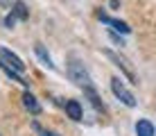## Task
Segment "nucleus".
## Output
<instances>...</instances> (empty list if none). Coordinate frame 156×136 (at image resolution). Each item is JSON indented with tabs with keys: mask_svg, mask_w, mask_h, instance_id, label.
Instances as JSON below:
<instances>
[{
	"mask_svg": "<svg viewBox=\"0 0 156 136\" xmlns=\"http://www.w3.org/2000/svg\"><path fill=\"white\" fill-rule=\"evenodd\" d=\"M66 75H68V79L73 82V84H77L79 89H84V86H93V79H90V75H88V70L84 68V64L82 61H77V59H70L68 61V66H66Z\"/></svg>",
	"mask_w": 156,
	"mask_h": 136,
	"instance_id": "nucleus-1",
	"label": "nucleus"
},
{
	"mask_svg": "<svg viewBox=\"0 0 156 136\" xmlns=\"http://www.w3.org/2000/svg\"><path fill=\"white\" fill-rule=\"evenodd\" d=\"M104 54L111 59V61H113V66H118V68L122 70V73H125V77L131 82V84H138V75H136V70L131 68V64H129V59H127V57H122V54H120V52H115V50H109V48L104 50Z\"/></svg>",
	"mask_w": 156,
	"mask_h": 136,
	"instance_id": "nucleus-2",
	"label": "nucleus"
},
{
	"mask_svg": "<svg viewBox=\"0 0 156 136\" xmlns=\"http://www.w3.org/2000/svg\"><path fill=\"white\" fill-rule=\"evenodd\" d=\"M111 91H113V95L122 102V105H127V107H136L138 105L133 93L125 86V82H122L120 77H111Z\"/></svg>",
	"mask_w": 156,
	"mask_h": 136,
	"instance_id": "nucleus-3",
	"label": "nucleus"
},
{
	"mask_svg": "<svg viewBox=\"0 0 156 136\" xmlns=\"http://www.w3.org/2000/svg\"><path fill=\"white\" fill-rule=\"evenodd\" d=\"M95 16H98V20H102L104 25H109L111 30L120 32V34H129V32H131L129 23H125V20H120V18H113V16H109L104 9H98V12H95Z\"/></svg>",
	"mask_w": 156,
	"mask_h": 136,
	"instance_id": "nucleus-4",
	"label": "nucleus"
},
{
	"mask_svg": "<svg viewBox=\"0 0 156 136\" xmlns=\"http://www.w3.org/2000/svg\"><path fill=\"white\" fill-rule=\"evenodd\" d=\"M0 61H5L7 66H12L16 73H20V75L25 73V64H23V59H20L16 52H12L9 48H5V46H0Z\"/></svg>",
	"mask_w": 156,
	"mask_h": 136,
	"instance_id": "nucleus-5",
	"label": "nucleus"
},
{
	"mask_svg": "<svg viewBox=\"0 0 156 136\" xmlns=\"http://www.w3.org/2000/svg\"><path fill=\"white\" fill-rule=\"evenodd\" d=\"M63 111H66V116L70 118V120H75V123L84 120V111H82L79 100H66L63 102Z\"/></svg>",
	"mask_w": 156,
	"mask_h": 136,
	"instance_id": "nucleus-6",
	"label": "nucleus"
},
{
	"mask_svg": "<svg viewBox=\"0 0 156 136\" xmlns=\"http://www.w3.org/2000/svg\"><path fill=\"white\" fill-rule=\"evenodd\" d=\"M23 107L27 109L32 116H39V113H41V105H39V100H36V97L32 95L30 91H25V93H23Z\"/></svg>",
	"mask_w": 156,
	"mask_h": 136,
	"instance_id": "nucleus-7",
	"label": "nucleus"
},
{
	"mask_svg": "<svg viewBox=\"0 0 156 136\" xmlns=\"http://www.w3.org/2000/svg\"><path fill=\"white\" fill-rule=\"evenodd\" d=\"M12 14L16 16V20H27L30 18V9L23 0H14L12 2Z\"/></svg>",
	"mask_w": 156,
	"mask_h": 136,
	"instance_id": "nucleus-8",
	"label": "nucleus"
},
{
	"mask_svg": "<svg viewBox=\"0 0 156 136\" xmlns=\"http://www.w3.org/2000/svg\"><path fill=\"white\" fill-rule=\"evenodd\" d=\"M84 95L88 97V102L98 109V111H102V113L106 111L104 105H102V100H100V95H98V91H95V86H84Z\"/></svg>",
	"mask_w": 156,
	"mask_h": 136,
	"instance_id": "nucleus-9",
	"label": "nucleus"
},
{
	"mask_svg": "<svg viewBox=\"0 0 156 136\" xmlns=\"http://www.w3.org/2000/svg\"><path fill=\"white\" fill-rule=\"evenodd\" d=\"M34 52H36V57H39L41 61H43V66H48L50 70H57V66L52 64V57L48 54V50H45V48L41 46V43H36V46H34Z\"/></svg>",
	"mask_w": 156,
	"mask_h": 136,
	"instance_id": "nucleus-10",
	"label": "nucleus"
},
{
	"mask_svg": "<svg viewBox=\"0 0 156 136\" xmlns=\"http://www.w3.org/2000/svg\"><path fill=\"white\" fill-rule=\"evenodd\" d=\"M0 68L5 70V75H7V77L12 79V82H18V84H23L25 89H27V86H30V82H25V79H23V75H20V73H16V70H14L12 66H7V64H5V61H0Z\"/></svg>",
	"mask_w": 156,
	"mask_h": 136,
	"instance_id": "nucleus-11",
	"label": "nucleus"
},
{
	"mask_svg": "<svg viewBox=\"0 0 156 136\" xmlns=\"http://www.w3.org/2000/svg\"><path fill=\"white\" fill-rule=\"evenodd\" d=\"M136 136H154V125L149 120H138L136 123Z\"/></svg>",
	"mask_w": 156,
	"mask_h": 136,
	"instance_id": "nucleus-12",
	"label": "nucleus"
},
{
	"mask_svg": "<svg viewBox=\"0 0 156 136\" xmlns=\"http://www.w3.org/2000/svg\"><path fill=\"white\" fill-rule=\"evenodd\" d=\"M32 127H34V132L39 134V136H59L57 132H50V129H43L39 123H32Z\"/></svg>",
	"mask_w": 156,
	"mask_h": 136,
	"instance_id": "nucleus-13",
	"label": "nucleus"
},
{
	"mask_svg": "<svg viewBox=\"0 0 156 136\" xmlns=\"http://www.w3.org/2000/svg\"><path fill=\"white\" fill-rule=\"evenodd\" d=\"M14 25H16V16H14L12 12H9L7 16H5V27H7V30H12Z\"/></svg>",
	"mask_w": 156,
	"mask_h": 136,
	"instance_id": "nucleus-14",
	"label": "nucleus"
},
{
	"mask_svg": "<svg viewBox=\"0 0 156 136\" xmlns=\"http://www.w3.org/2000/svg\"><path fill=\"white\" fill-rule=\"evenodd\" d=\"M111 41H113V43H118V46H120V48L125 46V41H122L120 36H118V34H113V32H111Z\"/></svg>",
	"mask_w": 156,
	"mask_h": 136,
	"instance_id": "nucleus-15",
	"label": "nucleus"
},
{
	"mask_svg": "<svg viewBox=\"0 0 156 136\" xmlns=\"http://www.w3.org/2000/svg\"><path fill=\"white\" fill-rule=\"evenodd\" d=\"M12 2H14V0H0V7L9 9V7H12Z\"/></svg>",
	"mask_w": 156,
	"mask_h": 136,
	"instance_id": "nucleus-16",
	"label": "nucleus"
}]
</instances>
